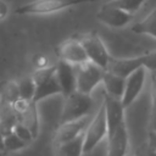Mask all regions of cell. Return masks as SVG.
<instances>
[{
	"label": "cell",
	"mask_w": 156,
	"mask_h": 156,
	"mask_svg": "<svg viewBox=\"0 0 156 156\" xmlns=\"http://www.w3.org/2000/svg\"><path fill=\"white\" fill-rule=\"evenodd\" d=\"M150 127H151V132L156 133V111L152 113L151 116V122H150Z\"/></svg>",
	"instance_id": "cell-27"
},
{
	"label": "cell",
	"mask_w": 156,
	"mask_h": 156,
	"mask_svg": "<svg viewBox=\"0 0 156 156\" xmlns=\"http://www.w3.org/2000/svg\"><path fill=\"white\" fill-rule=\"evenodd\" d=\"M104 106L106 111V121H107V135L112 134L119 126L126 123L124 121V106L122 104V100L113 99L105 94Z\"/></svg>",
	"instance_id": "cell-14"
},
{
	"label": "cell",
	"mask_w": 156,
	"mask_h": 156,
	"mask_svg": "<svg viewBox=\"0 0 156 156\" xmlns=\"http://www.w3.org/2000/svg\"><path fill=\"white\" fill-rule=\"evenodd\" d=\"M1 151H5V149H4V135L0 132V152Z\"/></svg>",
	"instance_id": "cell-28"
},
{
	"label": "cell",
	"mask_w": 156,
	"mask_h": 156,
	"mask_svg": "<svg viewBox=\"0 0 156 156\" xmlns=\"http://www.w3.org/2000/svg\"><path fill=\"white\" fill-rule=\"evenodd\" d=\"M58 55H60V60L66 61V62H68L76 67L89 62L87 52H85L80 40H77V39L66 40L60 46Z\"/></svg>",
	"instance_id": "cell-12"
},
{
	"label": "cell",
	"mask_w": 156,
	"mask_h": 156,
	"mask_svg": "<svg viewBox=\"0 0 156 156\" xmlns=\"http://www.w3.org/2000/svg\"><path fill=\"white\" fill-rule=\"evenodd\" d=\"M146 156H156V152H155V151H152V150H150V149H149V150H147V151H146Z\"/></svg>",
	"instance_id": "cell-29"
},
{
	"label": "cell",
	"mask_w": 156,
	"mask_h": 156,
	"mask_svg": "<svg viewBox=\"0 0 156 156\" xmlns=\"http://www.w3.org/2000/svg\"><path fill=\"white\" fill-rule=\"evenodd\" d=\"M84 154V134L78 138L63 143L61 145H56L55 156H82Z\"/></svg>",
	"instance_id": "cell-18"
},
{
	"label": "cell",
	"mask_w": 156,
	"mask_h": 156,
	"mask_svg": "<svg viewBox=\"0 0 156 156\" xmlns=\"http://www.w3.org/2000/svg\"><path fill=\"white\" fill-rule=\"evenodd\" d=\"M94 1L96 0H33L17 7L15 12L18 15H49L76 5Z\"/></svg>",
	"instance_id": "cell-4"
},
{
	"label": "cell",
	"mask_w": 156,
	"mask_h": 156,
	"mask_svg": "<svg viewBox=\"0 0 156 156\" xmlns=\"http://www.w3.org/2000/svg\"><path fill=\"white\" fill-rule=\"evenodd\" d=\"M107 133L108 129L106 121V111L102 104L84 133V154L93 151L107 136Z\"/></svg>",
	"instance_id": "cell-5"
},
{
	"label": "cell",
	"mask_w": 156,
	"mask_h": 156,
	"mask_svg": "<svg viewBox=\"0 0 156 156\" xmlns=\"http://www.w3.org/2000/svg\"><path fill=\"white\" fill-rule=\"evenodd\" d=\"M149 149L150 150H152V151H155L156 152V133H154V132H149Z\"/></svg>",
	"instance_id": "cell-25"
},
{
	"label": "cell",
	"mask_w": 156,
	"mask_h": 156,
	"mask_svg": "<svg viewBox=\"0 0 156 156\" xmlns=\"http://www.w3.org/2000/svg\"><path fill=\"white\" fill-rule=\"evenodd\" d=\"M129 147V138L126 123L107 135V156H126Z\"/></svg>",
	"instance_id": "cell-15"
},
{
	"label": "cell",
	"mask_w": 156,
	"mask_h": 156,
	"mask_svg": "<svg viewBox=\"0 0 156 156\" xmlns=\"http://www.w3.org/2000/svg\"><path fill=\"white\" fill-rule=\"evenodd\" d=\"M134 156H146V152H144V151H138Z\"/></svg>",
	"instance_id": "cell-30"
},
{
	"label": "cell",
	"mask_w": 156,
	"mask_h": 156,
	"mask_svg": "<svg viewBox=\"0 0 156 156\" xmlns=\"http://www.w3.org/2000/svg\"><path fill=\"white\" fill-rule=\"evenodd\" d=\"M55 66L56 78L61 88V94L67 98L77 91V67L62 60H58Z\"/></svg>",
	"instance_id": "cell-10"
},
{
	"label": "cell",
	"mask_w": 156,
	"mask_h": 156,
	"mask_svg": "<svg viewBox=\"0 0 156 156\" xmlns=\"http://www.w3.org/2000/svg\"><path fill=\"white\" fill-rule=\"evenodd\" d=\"M94 107V100L90 95L74 91L69 96L65 98V104L60 116V124L82 119L90 116Z\"/></svg>",
	"instance_id": "cell-1"
},
{
	"label": "cell",
	"mask_w": 156,
	"mask_h": 156,
	"mask_svg": "<svg viewBox=\"0 0 156 156\" xmlns=\"http://www.w3.org/2000/svg\"><path fill=\"white\" fill-rule=\"evenodd\" d=\"M17 115H18V122L22 123L24 127H27L34 139L39 134V115H38V108L37 104L33 101H24V100H18L13 105Z\"/></svg>",
	"instance_id": "cell-8"
},
{
	"label": "cell",
	"mask_w": 156,
	"mask_h": 156,
	"mask_svg": "<svg viewBox=\"0 0 156 156\" xmlns=\"http://www.w3.org/2000/svg\"><path fill=\"white\" fill-rule=\"evenodd\" d=\"M80 43L87 52L89 62H91V63L96 65L98 67H100L101 69L106 71L110 66L112 57L110 56L105 44L99 38V35H96L95 33L88 34L80 39Z\"/></svg>",
	"instance_id": "cell-6"
},
{
	"label": "cell",
	"mask_w": 156,
	"mask_h": 156,
	"mask_svg": "<svg viewBox=\"0 0 156 156\" xmlns=\"http://www.w3.org/2000/svg\"><path fill=\"white\" fill-rule=\"evenodd\" d=\"M146 0H112V1H108V2L113 6L130 13V15H134L141 7V5Z\"/></svg>",
	"instance_id": "cell-22"
},
{
	"label": "cell",
	"mask_w": 156,
	"mask_h": 156,
	"mask_svg": "<svg viewBox=\"0 0 156 156\" xmlns=\"http://www.w3.org/2000/svg\"><path fill=\"white\" fill-rule=\"evenodd\" d=\"M13 133H15L22 141H24L26 144H29V143H32V141L34 140V136H33L32 132H30L27 127H24L22 123H18V124L15 127Z\"/></svg>",
	"instance_id": "cell-24"
},
{
	"label": "cell",
	"mask_w": 156,
	"mask_h": 156,
	"mask_svg": "<svg viewBox=\"0 0 156 156\" xmlns=\"http://www.w3.org/2000/svg\"><path fill=\"white\" fill-rule=\"evenodd\" d=\"M17 87H18L21 100L33 101L34 94H35V83H34L32 76H27V77L21 78L17 82Z\"/></svg>",
	"instance_id": "cell-21"
},
{
	"label": "cell",
	"mask_w": 156,
	"mask_h": 156,
	"mask_svg": "<svg viewBox=\"0 0 156 156\" xmlns=\"http://www.w3.org/2000/svg\"><path fill=\"white\" fill-rule=\"evenodd\" d=\"M6 13H7V6L4 1L0 0V20L4 18L6 16Z\"/></svg>",
	"instance_id": "cell-26"
},
{
	"label": "cell",
	"mask_w": 156,
	"mask_h": 156,
	"mask_svg": "<svg viewBox=\"0 0 156 156\" xmlns=\"http://www.w3.org/2000/svg\"><path fill=\"white\" fill-rule=\"evenodd\" d=\"M132 30L138 34H146L156 39V6L154 10L140 22L132 27Z\"/></svg>",
	"instance_id": "cell-19"
},
{
	"label": "cell",
	"mask_w": 156,
	"mask_h": 156,
	"mask_svg": "<svg viewBox=\"0 0 156 156\" xmlns=\"http://www.w3.org/2000/svg\"><path fill=\"white\" fill-rule=\"evenodd\" d=\"M145 67L146 69L156 71V51L129 58H112L106 71H110L122 78H127L136 69Z\"/></svg>",
	"instance_id": "cell-3"
},
{
	"label": "cell",
	"mask_w": 156,
	"mask_h": 156,
	"mask_svg": "<svg viewBox=\"0 0 156 156\" xmlns=\"http://www.w3.org/2000/svg\"><path fill=\"white\" fill-rule=\"evenodd\" d=\"M104 69L91 62L77 67V91L90 95L93 90L102 83Z\"/></svg>",
	"instance_id": "cell-7"
},
{
	"label": "cell",
	"mask_w": 156,
	"mask_h": 156,
	"mask_svg": "<svg viewBox=\"0 0 156 156\" xmlns=\"http://www.w3.org/2000/svg\"><path fill=\"white\" fill-rule=\"evenodd\" d=\"M145 79H146V68L145 67L136 69L135 72H133L132 74H129L126 78V88H124V94L122 98V104H123L124 108L129 107L138 99V96L143 91Z\"/></svg>",
	"instance_id": "cell-11"
},
{
	"label": "cell",
	"mask_w": 156,
	"mask_h": 156,
	"mask_svg": "<svg viewBox=\"0 0 156 156\" xmlns=\"http://www.w3.org/2000/svg\"><path fill=\"white\" fill-rule=\"evenodd\" d=\"M27 145L28 144L22 141L15 133H12L10 135H6L4 138V149H5V151H10V152L20 151V150H23Z\"/></svg>",
	"instance_id": "cell-23"
},
{
	"label": "cell",
	"mask_w": 156,
	"mask_h": 156,
	"mask_svg": "<svg viewBox=\"0 0 156 156\" xmlns=\"http://www.w3.org/2000/svg\"><path fill=\"white\" fill-rule=\"evenodd\" d=\"M20 98V91L17 87V82H7L4 84L0 91V102L2 104H9V105H15Z\"/></svg>",
	"instance_id": "cell-20"
},
{
	"label": "cell",
	"mask_w": 156,
	"mask_h": 156,
	"mask_svg": "<svg viewBox=\"0 0 156 156\" xmlns=\"http://www.w3.org/2000/svg\"><path fill=\"white\" fill-rule=\"evenodd\" d=\"M35 83V94L33 102L38 104L52 95L61 94V88L56 78V66H48L45 68L35 69L32 74Z\"/></svg>",
	"instance_id": "cell-2"
},
{
	"label": "cell",
	"mask_w": 156,
	"mask_h": 156,
	"mask_svg": "<svg viewBox=\"0 0 156 156\" xmlns=\"http://www.w3.org/2000/svg\"><path fill=\"white\" fill-rule=\"evenodd\" d=\"M96 17L101 23L111 28H122V27H126L133 20L134 15H130L111 5L110 2H106L100 7L99 12L96 13Z\"/></svg>",
	"instance_id": "cell-9"
},
{
	"label": "cell",
	"mask_w": 156,
	"mask_h": 156,
	"mask_svg": "<svg viewBox=\"0 0 156 156\" xmlns=\"http://www.w3.org/2000/svg\"><path fill=\"white\" fill-rule=\"evenodd\" d=\"M154 102H155V107H156V83H155V89H154Z\"/></svg>",
	"instance_id": "cell-31"
},
{
	"label": "cell",
	"mask_w": 156,
	"mask_h": 156,
	"mask_svg": "<svg viewBox=\"0 0 156 156\" xmlns=\"http://www.w3.org/2000/svg\"><path fill=\"white\" fill-rule=\"evenodd\" d=\"M18 123V115L13 105L0 102V132L4 138L12 134Z\"/></svg>",
	"instance_id": "cell-17"
},
{
	"label": "cell",
	"mask_w": 156,
	"mask_h": 156,
	"mask_svg": "<svg viewBox=\"0 0 156 156\" xmlns=\"http://www.w3.org/2000/svg\"><path fill=\"white\" fill-rule=\"evenodd\" d=\"M90 122H91V118H90V116H88V117H84L78 121L60 124V127L57 128L56 134H55V144L61 145L63 143L71 141V140L78 138L79 135L84 134L88 126L90 124Z\"/></svg>",
	"instance_id": "cell-13"
},
{
	"label": "cell",
	"mask_w": 156,
	"mask_h": 156,
	"mask_svg": "<svg viewBox=\"0 0 156 156\" xmlns=\"http://www.w3.org/2000/svg\"><path fill=\"white\" fill-rule=\"evenodd\" d=\"M102 84H104L106 95H108L113 99L122 100L123 94H124V88H126L124 78H122L110 71H104Z\"/></svg>",
	"instance_id": "cell-16"
}]
</instances>
